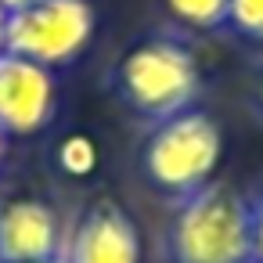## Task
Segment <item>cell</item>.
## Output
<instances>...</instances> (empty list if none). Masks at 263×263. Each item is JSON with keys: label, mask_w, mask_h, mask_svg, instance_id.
Returning a JSON list of instances; mask_svg holds the SVG:
<instances>
[{"label": "cell", "mask_w": 263, "mask_h": 263, "mask_svg": "<svg viewBox=\"0 0 263 263\" xmlns=\"http://www.w3.org/2000/svg\"><path fill=\"white\" fill-rule=\"evenodd\" d=\"M62 256L65 263H141L137 223L119 202L98 198L76 220L69 245H62Z\"/></svg>", "instance_id": "obj_6"}, {"label": "cell", "mask_w": 263, "mask_h": 263, "mask_svg": "<svg viewBox=\"0 0 263 263\" xmlns=\"http://www.w3.org/2000/svg\"><path fill=\"white\" fill-rule=\"evenodd\" d=\"M166 8L191 29H220L227 18V0H166Z\"/></svg>", "instance_id": "obj_8"}, {"label": "cell", "mask_w": 263, "mask_h": 263, "mask_svg": "<svg viewBox=\"0 0 263 263\" xmlns=\"http://www.w3.org/2000/svg\"><path fill=\"white\" fill-rule=\"evenodd\" d=\"M33 4H40V0H0V8H4L8 15H15V11H22V8H33Z\"/></svg>", "instance_id": "obj_12"}, {"label": "cell", "mask_w": 263, "mask_h": 263, "mask_svg": "<svg viewBox=\"0 0 263 263\" xmlns=\"http://www.w3.org/2000/svg\"><path fill=\"white\" fill-rule=\"evenodd\" d=\"M54 72L11 51H0V130L8 137H33L54 119Z\"/></svg>", "instance_id": "obj_5"}, {"label": "cell", "mask_w": 263, "mask_h": 263, "mask_svg": "<svg viewBox=\"0 0 263 263\" xmlns=\"http://www.w3.org/2000/svg\"><path fill=\"white\" fill-rule=\"evenodd\" d=\"M58 252L62 223L44 198H11L0 205V263H40Z\"/></svg>", "instance_id": "obj_7"}, {"label": "cell", "mask_w": 263, "mask_h": 263, "mask_svg": "<svg viewBox=\"0 0 263 263\" xmlns=\"http://www.w3.org/2000/svg\"><path fill=\"white\" fill-rule=\"evenodd\" d=\"M40 263H65V256L58 252V256H51V259H40Z\"/></svg>", "instance_id": "obj_16"}, {"label": "cell", "mask_w": 263, "mask_h": 263, "mask_svg": "<svg viewBox=\"0 0 263 263\" xmlns=\"http://www.w3.org/2000/svg\"><path fill=\"white\" fill-rule=\"evenodd\" d=\"M223 26L249 44H263V0H227Z\"/></svg>", "instance_id": "obj_9"}, {"label": "cell", "mask_w": 263, "mask_h": 263, "mask_svg": "<svg viewBox=\"0 0 263 263\" xmlns=\"http://www.w3.org/2000/svg\"><path fill=\"white\" fill-rule=\"evenodd\" d=\"M249 249H252V259L263 263V184H256L249 195Z\"/></svg>", "instance_id": "obj_11"}, {"label": "cell", "mask_w": 263, "mask_h": 263, "mask_svg": "<svg viewBox=\"0 0 263 263\" xmlns=\"http://www.w3.org/2000/svg\"><path fill=\"white\" fill-rule=\"evenodd\" d=\"M112 90L134 116L162 123L195 105L202 90V69L184 40L148 36L116 62Z\"/></svg>", "instance_id": "obj_1"}, {"label": "cell", "mask_w": 263, "mask_h": 263, "mask_svg": "<svg viewBox=\"0 0 263 263\" xmlns=\"http://www.w3.org/2000/svg\"><path fill=\"white\" fill-rule=\"evenodd\" d=\"M58 162H62L65 173H72V177H87V173L94 170V162H98V148H94L90 137L76 134V137L62 141V148H58Z\"/></svg>", "instance_id": "obj_10"}, {"label": "cell", "mask_w": 263, "mask_h": 263, "mask_svg": "<svg viewBox=\"0 0 263 263\" xmlns=\"http://www.w3.org/2000/svg\"><path fill=\"white\" fill-rule=\"evenodd\" d=\"M245 263H256V259H245Z\"/></svg>", "instance_id": "obj_17"}, {"label": "cell", "mask_w": 263, "mask_h": 263, "mask_svg": "<svg viewBox=\"0 0 263 263\" xmlns=\"http://www.w3.org/2000/svg\"><path fill=\"white\" fill-rule=\"evenodd\" d=\"M4 44H8V11L0 8V51H4Z\"/></svg>", "instance_id": "obj_13"}, {"label": "cell", "mask_w": 263, "mask_h": 263, "mask_svg": "<svg viewBox=\"0 0 263 263\" xmlns=\"http://www.w3.org/2000/svg\"><path fill=\"white\" fill-rule=\"evenodd\" d=\"M170 263H245L249 249V202L231 184L209 180L173 205L166 223Z\"/></svg>", "instance_id": "obj_2"}, {"label": "cell", "mask_w": 263, "mask_h": 263, "mask_svg": "<svg viewBox=\"0 0 263 263\" xmlns=\"http://www.w3.org/2000/svg\"><path fill=\"white\" fill-rule=\"evenodd\" d=\"M256 105L263 108V69L256 72Z\"/></svg>", "instance_id": "obj_14"}, {"label": "cell", "mask_w": 263, "mask_h": 263, "mask_svg": "<svg viewBox=\"0 0 263 263\" xmlns=\"http://www.w3.org/2000/svg\"><path fill=\"white\" fill-rule=\"evenodd\" d=\"M94 29H98V15L90 0H40L33 8L8 15L4 51L54 72L62 65H72L87 51Z\"/></svg>", "instance_id": "obj_4"}, {"label": "cell", "mask_w": 263, "mask_h": 263, "mask_svg": "<svg viewBox=\"0 0 263 263\" xmlns=\"http://www.w3.org/2000/svg\"><path fill=\"white\" fill-rule=\"evenodd\" d=\"M4 152H8V134L0 130V159H4Z\"/></svg>", "instance_id": "obj_15"}, {"label": "cell", "mask_w": 263, "mask_h": 263, "mask_svg": "<svg viewBox=\"0 0 263 263\" xmlns=\"http://www.w3.org/2000/svg\"><path fill=\"white\" fill-rule=\"evenodd\" d=\"M220 152H223L220 123L191 105L162 123H152L141 144V173L159 195L180 202L213 180Z\"/></svg>", "instance_id": "obj_3"}]
</instances>
